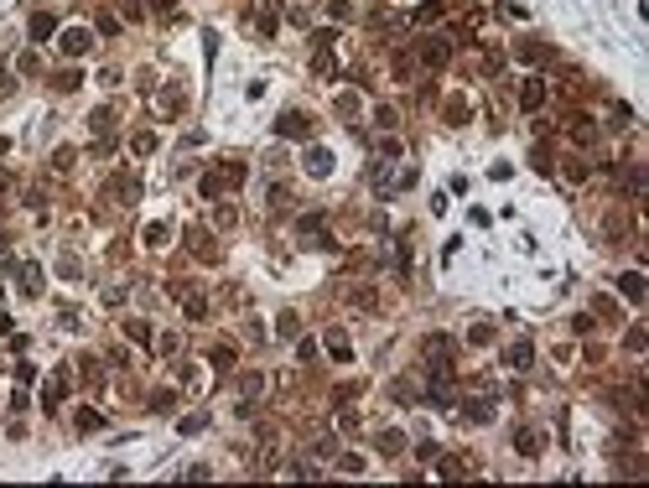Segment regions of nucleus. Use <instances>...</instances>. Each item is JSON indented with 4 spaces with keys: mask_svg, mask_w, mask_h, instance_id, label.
<instances>
[{
    "mask_svg": "<svg viewBox=\"0 0 649 488\" xmlns=\"http://www.w3.org/2000/svg\"><path fill=\"white\" fill-rule=\"evenodd\" d=\"M244 182V162H218L213 172H203V198H218V192H234Z\"/></svg>",
    "mask_w": 649,
    "mask_h": 488,
    "instance_id": "f257e3e1",
    "label": "nucleus"
},
{
    "mask_svg": "<svg viewBox=\"0 0 649 488\" xmlns=\"http://www.w3.org/2000/svg\"><path fill=\"white\" fill-rule=\"evenodd\" d=\"M135 198H141V177L135 172H115L104 182V203H115V208H130Z\"/></svg>",
    "mask_w": 649,
    "mask_h": 488,
    "instance_id": "f03ea898",
    "label": "nucleus"
},
{
    "mask_svg": "<svg viewBox=\"0 0 649 488\" xmlns=\"http://www.w3.org/2000/svg\"><path fill=\"white\" fill-rule=\"evenodd\" d=\"M260 395H265V374H260V369H249V374H239V416H249V410H255V400Z\"/></svg>",
    "mask_w": 649,
    "mask_h": 488,
    "instance_id": "7ed1b4c3",
    "label": "nucleus"
},
{
    "mask_svg": "<svg viewBox=\"0 0 649 488\" xmlns=\"http://www.w3.org/2000/svg\"><path fill=\"white\" fill-rule=\"evenodd\" d=\"M89 130H94V140H99V156L115 151V109H94V115H89Z\"/></svg>",
    "mask_w": 649,
    "mask_h": 488,
    "instance_id": "20e7f679",
    "label": "nucleus"
},
{
    "mask_svg": "<svg viewBox=\"0 0 649 488\" xmlns=\"http://www.w3.org/2000/svg\"><path fill=\"white\" fill-rule=\"evenodd\" d=\"M0 265L11 270L16 280H21L26 296H42V265H32V260H0Z\"/></svg>",
    "mask_w": 649,
    "mask_h": 488,
    "instance_id": "39448f33",
    "label": "nucleus"
},
{
    "mask_svg": "<svg viewBox=\"0 0 649 488\" xmlns=\"http://www.w3.org/2000/svg\"><path fill=\"white\" fill-rule=\"evenodd\" d=\"M421 353H426V364H431V369H452V337L447 333H431L421 343Z\"/></svg>",
    "mask_w": 649,
    "mask_h": 488,
    "instance_id": "423d86ee",
    "label": "nucleus"
},
{
    "mask_svg": "<svg viewBox=\"0 0 649 488\" xmlns=\"http://www.w3.org/2000/svg\"><path fill=\"white\" fill-rule=\"evenodd\" d=\"M514 58H519V63H530V68H545L556 52H551L545 42H535V36H525V42H514Z\"/></svg>",
    "mask_w": 649,
    "mask_h": 488,
    "instance_id": "0eeeda50",
    "label": "nucleus"
},
{
    "mask_svg": "<svg viewBox=\"0 0 649 488\" xmlns=\"http://www.w3.org/2000/svg\"><path fill=\"white\" fill-rule=\"evenodd\" d=\"M187 249L203 260V265H218V244H213L208 229H187Z\"/></svg>",
    "mask_w": 649,
    "mask_h": 488,
    "instance_id": "6e6552de",
    "label": "nucleus"
},
{
    "mask_svg": "<svg viewBox=\"0 0 649 488\" xmlns=\"http://www.w3.org/2000/svg\"><path fill=\"white\" fill-rule=\"evenodd\" d=\"M275 130H281L286 140H307V135H312V120L301 115V109H286V115L275 120Z\"/></svg>",
    "mask_w": 649,
    "mask_h": 488,
    "instance_id": "1a4fd4ad",
    "label": "nucleus"
},
{
    "mask_svg": "<svg viewBox=\"0 0 649 488\" xmlns=\"http://www.w3.org/2000/svg\"><path fill=\"white\" fill-rule=\"evenodd\" d=\"M415 52H421V63H426V68H447V58H452L447 36H426V42L415 47Z\"/></svg>",
    "mask_w": 649,
    "mask_h": 488,
    "instance_id": "9d476101",
    "label": "nucleus"
},
{
    "mask_svg": "<svg viewBox=\"0 0 649 488\" xmlns=\"http://www.w3.org/2000/svg\"><path fill=\"white\" fill-rule=\"evenodd\" d=\"M58 47H62V58H83V52L94 47V36L83 32V26H68V32L58 36Z\"/></svg>",
    "mask_w": 649,
    "mask_h": 488,
    "instance_id": "9b49d317",
    "label": "nucleus"
},
{
    "mask_svg": "<svg viewBox=\"0 0 649 488\" xmlns=\"http://www.w3.org/2000/svg\"><path fill=\"white\" fill-rule=\"evenodd\" d=\"M514 447H519V457H540V452H545L540 426H519V431H514Z\"/></svg>",
    "mask_w": 649,
    "mask_h": 488,
    "instance_id": "f8f14e48",
    "label": "nucleus"
},
{
    "mask_svg": "<svg viewBox=\"0 0 649 488\" xmlns=\"http://www.w3.org/2000/svg\"><path fill=\"white\" fill-rule=\"evenodd\" d=\"M177 302H182V312L198 322V317H208V296H203L198 286H177Z\"/></svg>",
    "mask_w": 649,
    "mask_h": 488,
    "instance_id": "ddd939ff",
    "label": "nucleus"
},
{
    "mask_svg": "<svg viewBox=\"0 0 649 488\" xmlns=\"http://www.w3.org/2000/svg\"><path fill=\"white\" fill-rule=\"evenodd\" d=\"M540 104H545V83H540V78H525V83H519V109H525V115H535Z\"/></svg>",
    "mask_w": 649,
    "mask_h": 488,
    "instance_id": "4468645a",
    "label": "nucleus"
},
{
    "mask_svg": "<svg viewBox=\"0 0 649 488\" xmlns=\"http://www.w3.org/2000/svg\"><path fill=\"white\" fill-rule=\"evenodd\" d=\"M249 21H255V32H260V36H275V5H271V0L249 5Z\"/></svg>",
    "mask_w": 649,
    "mask_h": 488,
    "instance_id": "2eb2a0df",
    "label": "nucleus"
},
{
    "mask_svg": "<svg viewBox=\"0 0 649 488\" xmlns=\"http://www.w3.org/2000/svg\"><path fill=\"white\" fill-rule=\"evenodd\" d=\"M462 421H472V426H488L494 421V400H462Z\"/></svg>",
    "mask_w": 649,
    "mask_h": 488,
    "instance_id": "dca6fc26",
    "label": "nucleus"
},
{
    "mask_svg": "<svg viewBox=\"0 0 649 488\" xmlns=\"http://www.w3.org/2000/svg\"><path fill=\"white\" fill-rule=\"evenodd\" d=\"M618 291H624L628 302H644V296H649V280L639 276V270H624V276H618Z\"/></svg>",
    "mask_w": 649,
    "mask_h": 488,
    "instance_id": "f3484780",
    "label": "nucleus"
},
{
    "mask_svg": "<svg viewBox=\"0 0 649 488\" xmlns=\"http://www.w3.org/2000/svg\"><path fill=\"white\" fill-rule=\"evenodd\" d=\"M504 364H509V369H530V364H535V348H530V337H519V343H509Z\"/></svg>",
    "mask_w": 649,
    "mask_h": 488,
    "instance_id": "a211bd4d",
    "label": "nucleus"
},
{
    "mask_svg": "<svg viewBox=\"0 0 649 488\" xmlns=\"http://www.w3.org/2000/svg\"><path fill=\"white\" fill-rule=\"evenodd\" d=\"M374 447H379V452H385V457H400V452H405V431L385 426V431H379V436H374Z\"/></svg>",
    "mask_w": 649,
    "mask_h": 488,
    "instance_id": "6ab92c4d",
    "label": "nucleus"
},
{
    "mask_svg": "<svg viewBox=\"0 0 649 488\" xmlns=\"http://www.w3.org/2000/svg\"><path fill=\"white\" fill-rule=\"evenodd\" d=\"M307 172L312 177H328L332 172V151H328V146H307Z\"/></svg>",
    "mask_w": 649,
    "mask_h": 488,
    "instance_id": "aec40b11",
    "label": "nucleus"
},
{
    "mask_svg": "<svg viewBox=\"0 0 649 488\" xmlns=\"http://www.w3.org/2000/svg\"><path fill=\"white\" fill-rule=\"evenodd\" d=\"M618 187H624L628 198H639L644 192V166H618Z\"/></svg>",
    "mask_w": 649,
    "mask_h": 488,
    "instance_id": "412c9836",
    "label": "nucleus"
},
{
    "mask_svg": "<svg viewBox=\"0 0 649 488\" xmlns=\"http://www.w3.org/2000/svg\"><path fill=\"white\" fill-rule=\"evenodd\" d=\"M312 73H317V78H338V63H332V47H317V52H312Z\"/></svg>",
    "mask_w": 649,
    "mask_h": 488,
    "instance_id": "4be33fe9",
    "label": "nucleus"
},
{
    "mask_svg": "<svg viewBox=\"0 0 649 488\" xmlns=\"http://www.w3.org/2000/svg\"><path fill=\"white\" fill-rule=\"evenodd\" d=\"M567 125H571V140H577V146H592V140H597V130H592L587 115H571Z\"/></svg>",
    "mask_w": 649,
    "mask_h": 488,
    "instance_id": "5701e85b",
    "label": "nucleus"
},
{
    "mask_svg": "<svg viewBox=\"0 0 649 488\" xmlns=\"http://www.w3.org/2000/svg\"><path fill=\"white\" fill-rule=\"evenodd\" d=\"M328 353H332L338 364H348V359H354V343H348V337H343L338 327H332V333H328Z\"/></svg>",
    "mask_w": 649,
    "mask_h": 488,
    "instance_id": "b1692460",
    "label": "nucleus"
},
{
    "mask_svg": "<svg viewBox=\"0 0 649 488\" xmlns=\"http://www.w3.org/2000/svg\"><path fill=\"white\" fill-rule=\"evenodd\" d=\"M468 343H472V348H488V343H494V322H472L468 327Z\"/></svg>",
    "mask_w": 649,
    "mask_h": 488,
    "instance_id": "393cba45",
    "label": "nucleus"
},
{
    "mask_svg": "<svg viewBox=\"0 0 649 488\" xmlns=\"http://www.w3.org/2000/svg\"><path fill=\"white\" fill-rule=\"evenodd\" d=\"M52 32H58V21H52L47 11H36V16H32V36H36V42H47Z\"/></svg>",
    "mask_w": 649,
    "mask_h": 488,
    "instance_id": "a878e982",
    "label": "nucleus"
},
{
    "mask_svg": "<svg viewBox=\"0 0 649 488\" xmlns=\"http://www.w3.org/2000/svg\"><path fill=\"white\" fill-rule=\"evenodd\" d=\"M275 333H281V337H296V333H301V317H296L291 307H286V312L275 317Z\"/></svg>",
    "mask_w": 649,
    "mask_h": 488,
    "instance_id": "bb28decb",
    "label": "nucleus"
},
{
    "mask_svg": "<svg viewBox=\"0 0 649 488\" xmlns=\"http://www.w3.org/2000/svg\"><path fill=\"white\" fill-rule=\"evenodd\" d=\"M125 337L141 343V348H151V322H125Z\"/></svg>",
    "mask_w": 649,
    "mask_h": 488,
    "instance_id": "cd10ccee",
    "label": "nucleus"
},
{
    "mask_svg": "<svg viewBox=\"0 0 649 488\" xmlns=\"http://www.w3.org/2000/svg\"><path fill=\"white\" fill-rule=\"evenodd\" d=\"M328 16H332V21H354V0H328Z\"/></svg>",
    "mask_w": 649,
    "mask_h": 488,
    "instance_id": "c85d7f7f",
    "label": "nucleus"
},
{
    "mask_svg": "<svg viewBox=\"0 0 649 488\" xmlns=\"http://www.w3.org/2000/svg\"><path fill=\"white\" fill-rule=\"evenodd\" d=\"M208 364H213V369H234V348H229V343H218V348L208 353Z\"/></svg>",
    "mask_w": 649,
    "mask_h": 488,
    "instance_id": "c756f323",
    "label": "nucleus"
},
{
    "mask_svg": "<svg viewBox=\"0 0 649 488\" xmlns=\"http://www.w3.org/2000/svg\"><path fill=\"white\" fill-rule=\"evenodd\" d=\"M348 302H354V307H364V312H374V291H369V286H354V291H348Z\"/></svg>",
    "mask_w": 649,
    "mask_h": 488,
    "instance_id": "7c9ffc66",
    "label": "nucleus"
},
{
    "mask_svg": "<svg viewBox=\"0 0 649 488\" xmlns=\"http://www.w3.org/2000/svg\"><path fill=\"white\" fill-rule=\"evenodd\" d=\"M73 162H78V151H73V146H58V151H52V172H68Z\"/></svg>",
    "mask_w": 649,
    "mask_h": 488,
    "instance_id": "2f4dec72",
    "label": "nucleus"
},
{
    "mask_svg": "<svg viewBox=\"0 0 649 488\" xmlns=\"http://www.w3.org/2000/svg\"><path fill=\"white\" fill-rule=\"evenodd\" d=\"M166 239H172V229H166V223H146V244H151V249H161Z\"/></svg>",
    "mask_w": 649,
    "mask_h": 488,
    "instance_id": "473e14b6",
    "label": "nucleus"
},
{
    "mask_svg": "<svg viewBox=\"0 0 649 488\" xmlns=\"http://www.w3.org/2000/svg\"><path fill=\"white\" fill-rule=\"evenodd\" d=\"M99 426H104V416H99L94 406H83L78 410V431H99Z\"/></svg>",
    "mask_w": 649,
    "mask_h": 488,
    "instance_id": "72a5a7b5",
    "label": "nucleus"
},
{
    "mask_svg": "<svg viewBox=\"0 0 649 488\" xmlns=\"http://www.w3.org/2000/svg\"><path fill=\"white\" fill-rule=\"evenodd\" d=\"M587 172H592V166L582 162V156H571V162H567V182H587Z\"/></svg>",
    "mask_w": 649,
    "mask_h": 488,
    "instance_id": "f704fd0d",
    "label": "nucleus"
},
{
    "mask_svg": "<svg viewBox=\"0 0 649 488\" xmlns=\"http://www.w3.org/2000/svg\"><path fill=\"white\" fill-rule=\"evenodd\" d=\"M395 120H400V115H395V104H379L374 109V125L379 130H395Z\"/></svg>",
    "mask_w": 649,
    "mask_h": 488,
    "instance_id": "c9c22d12",
    "label": "nucleus"
},
{
    "mask_svg": "<svg viewBox=\"0 0 649 488\" xmlns=\"http://www.w3.org/2000/svg\"><path fill=\"white\" fill-rule=\"evenodd\" d=\"M437 16H442V0H426V5H415V21H437Z\"/></svg>",
    "mask_w": 649,
    "mask_h": 488,
    "instance_id": "e433bc0d",
    "label": "nucleus"
},
{
    "mask_svg": "<svg viewBox=\"0 0 649 488\" xmlns=\"http://www.w3.org/2000/svg\"><path fill=\"white\" fill-rule=\"evenodd\" d=\"M182 109V93L177 89H161V115H177Z\"/></svg>",
    "mask_w": 649,
    "mask_h": 488,
    "instance_id": "4c0bfd02",
    "label": "nucleus"
},
{
    "mask_svg": "<svg viewBox=\"0 0 649 488\" xmlns=\"http://www.w3.org/2000/svg\"><path fill=\"white\" fill-rule=\"evenodd\" d=\"M130 146H135V156H151V151H156V135H151V130H141Z\"/></svg>",
    "mask_w": 649,
    "mask_h": 488,
    "instance_id": "58836bf2",
    "label": "nucleus"
},
{
    "mask_svg": "<svg viewBox=\"0 0 649 488\" xmlns=\"http://www.w3.org/2000/svg\"><path fill=\"white\" fill-rule=\"evenodd\" d=\"M447 120L462 125V120H468V99H447Z\"/></svg>",
    "mask_w": 649,
    "mask_h": 488,
    "instance_id": "ea45409f",
    "label": "nucleus"
},
{
    "mask_svg": "<svg viewBox=\"0 0 649 488\" xmlns=\"http://www.w3.org/2000/svg\"><path fill=\"white\" fill-rule=\"evenodd\" d=\"M286 203H291V187H271V213H286Z\"/></svg>",
    "mask_w": 649,
    "mask_h": 488,
    "instance_id": "a19ab883",
    "label": "nucleus"
},
{
    "mask_svg": "<svg viewBox=\"0 0 649 488\" xmlns=\"http://www.w3.org/2000/svg\"><path fill=\"white\" fill-rule=\"evenodd\" d=\"M644 333H649V327H628V337H624L628 353H644Z\"/></svg>",
    "mask_w": 649,
    "mask_h": 488,
    "instance_id": "79ce46f5",
    "label": "nucleus"
},
{
    "mask_svg": "<svg viewBox=\"0 0 649 488\" xmlns=\"http://www.w3.org/2000/svg\"><path fill=\"white\" fill-rule=\"evenodd\" d=\"M338 473H364V457H354V452H343V457H338Z\"/></svg>",
    "mask_w": 649,
    "mask_h": 488,
    "instance_id": "37998d69",
    "label": "nucleus"
},
{
    "mask_svg": "<svg viewBox=\"0 0 649 488\" xmlns=\"http://www.w3.org/2000/svg\"><path fill=\"white\" fill-rule=\"evenodd\" d=\"M78 369H83V379H89V384L99 379V359H94V353H83V359H78Z\"/></svg>",
    "mask_w": 649,
    "mask_h": 488,
    "instance_id": "c03bdc74",
    "label": "nucleus"
},
{
    "mask_svg": "<svg viewBox=\"0 0 649 488\" xmlns=\"http://www.w3.org/2000/svg\"><path fill=\"white\" fill-rule=\"evenodd\" d=\"M172 406H177V395H172V390H156V395H151V410H172Z\"/></svg>",
    "mask_w": 649,
    "mask_h": 488,
    "instance_id": "a18cd8bd",
    "label": "nucleus"
},
{
    "mask_svg": "<svg viewBox=\"0 0 649 488\" xmlns=\"http://www.w3.org/2000/svg\"><path fill=\"white\" fill-rule=\"evenodd\" d=\"M203 426H208V416H182L177 421V431H187V436H192V431H203Z\"/></svg>",
    "mask_w": 649,
    "mask_h": 488,
    "instance_id": "49530a36",
    "label": "nucleus"
},
{
    "mask_svg": "<svg viewBox=\"0 0 649 488\" xmlns=\"http://www.w3.org/2000/svg\"><path fill=\"white\" fill-rule=\"evenodd\" d=\"M379 156H385V162H395V156H400V140L385 135V140H379Z\"/></svg>",
    "mask_w": 649,
    "mask_h": 488,
    "instance_id": "de8ad7c7",
    "label": "nucleus"
},
{
    "mask_svg": "<svg viewBox=\"0 0 649 488\" xmlns=\"http://www.w3.org/2000/svg\"><path fill=\"white\" fill-rule=\"evenodd\" d=\"M156 348H161V353H177L182 337H177V333H161V337H156Z\"/></svg>",
    "mask_w": 649,
    "mask_h": 488,
    "instance_id": "09e8293b",
    "label": "nucleus"
},
{
    "mask_svg": "<svg viewBox=\"0 0 649 488\" xmlns=\"http://www.w3.org/2000/svg\"><path fill=\"white\" fill-rule=\"evenodd\" d=\"M78 83H83V78H78V73H73V68H68V73H58V89H62V93H73V89H78Z\"/></svg>",
    "mask_w": 649,
    "mask_h": 488,
    "instance_id": "8fccbe9b",
    "label": "nucleus"
},
{
    "mask_svg": "<svg viewBox=\"0 0 649 488\" xmlns=\"http://www.w3.org/2000/svg\"><path fill=\"white\" fill-rule=\"evenodd\" d=\"M354 109H358V99H354V93H343V99H338V115H343V120H354Z\"/></svg>",
    "mask_w": 649,
    "mask_h": 488,
    "instance_id": "3c124183",
    "label": "nucleus"
},
{
    "mask_svg": "<svg viewBox=\"0 0 649 488\" xmlns=\"http://www.w3.org/2000/svg\"><path fill=\"white\" fill-rule=\"evenodd\" d=\"M213 223H218V229H229V223H234V208H229V203H224V208H213Z\"/></svg>",
    "mask_w": 649,
    "mask_h": 488,
    "instance_id": "603ef678",
    "label": "nucleus"
},
{
    "mask_svg": "<svg viewBox=\"0 0 649 488\" xmlns=\"http://www.w3.org/2000/svg\"><path fill=\"white\" fill-rule=\"evenodd\" d=\"M395 400H415V384L411 379H395Z\"/></svg>",
    "mask_w": 649,
    "mask_h": 488,
    "instance_id": "864d4df0",
    "label": "nucleus"
},
{
    "mask_svg": "<svg viewBox=\"0 0 649 488\" xmlns=\"http://www.w3.org/2000/svg\"><path fill=\"white\" fill-rule=\"evenodd\" d=\"M99 32L115 36V32H119V16H109V11H104V16H99Z\"/></svg>",
    "mask_w": 649,
    "mask_h": 488,
    "instance_id": "5fc2aeb1",
    "label": "nucleus"
},
{
    "mask_svg": "<svg viewBox=\"0 0 649 488\" xmlns=\"http://www.w3.org/2000/svg\"><path fill=\"white\" fill-rule=\"evenodd\" d=\"M21 73H42V63H36V52H21V63H16Z\"/></svg>",
    "mask_w": 649,
    "mask_h": 488,
    "instance_id": "6e6d98bb",
    "label": "nucleus"
},
{
    "mask_svg": "<svg viewBox=\"0 0 649 488\" xmlns=\"http://www.w3.org/2000/svg\"><path fill=\"white\" fill-rule=\"evenodd\" d=\"M58 270H62V276H68V280H73V276H78V270H83V265H78V260H73V255H62V260H58Z\"/></svg>",
    "mask_w": 649,
    "mask_h": 488,
    "instance_id": "4d7b16f0",
    "label": "nucleus"
},
{
    "mask_svg": "<svg viewBox=\"0 0 649 488\" xmlns=\"http://www.w3.org/2000/svg\"><path fill=\"white\" fill-rule=\"evenodd\" d=\"M317 457H338V442H332V436H317Z\"/></svg>",
    "mask_w": 649,
    "mask_h": 488,
    "instance_id": "13d9d810",
    "label": "nucleus"
},
{
    "mask_svg": "<svg viewBox=\"0 0 649 488\" xmlns=\"http://www.w3.org/2000/svg\"><path fill=\"white\" fill-rule=\"evenodd\" d=\"M151 11L156 16H172V11H177V0H151Z\"/></svg>",
    "mask_w": 649,
    "mask_h": 488,
    "instance_id": "bf43d9fd",
    "label": "nucleus"
},
{
    "mask_svg": "<svg viewBox=\"0 0 649 488\" xmlns=\"http://www.w3.org/2000/svg\"><path fill=\"white\" fill-rule=\"evenodd\" d=\"M11 187H16V177L5 172V166H0V192H11Z\"/></svg>",
    "mask_w": 649,
    "mask_h": 488,
    "instance_id": "052dcab7",
    "label": "nucleus"
}]
</instances>
